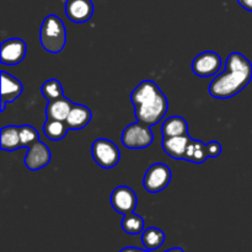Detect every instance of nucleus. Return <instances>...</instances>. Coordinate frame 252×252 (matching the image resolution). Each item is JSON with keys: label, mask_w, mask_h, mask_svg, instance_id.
Masks as SVG:
<instances>
[{"label": "nucleus", "mask_w": 252, "mask_h": 252, "mask_svg": "<svg viewBox=\"0 0 252 252\" xmlns=\"http://www.w3.org/2000/svg\"><path fill=\"white\" fill-rule=\"evenodd\" d=\"M1 108L0 111L4 112L6 103L14 102L15 100L21 96L24 91V85L20 80H17L11 74L6 73L5 70H1Z\"/></svg>", "instance_id": "12"}, {"label": "nucleus", "mask_w": 252, "mask_h": 252, "mask_svg": "<svg viewBox=\"0 0 252 252\" xmlns=\"http://www.w3.org/2000/svg\"><path fill=\"white\" fill-rule=\"evenodd\" d=\"M94 4L91 0H66L65 15L74 24L88 22L94 15Z\"/></svg>", "instance_id": "11"}, {"label": "nucleus", "mask_w": 252, "mask_h": 252, "mask_svg": "<svg viewBox=\"0 0 252 252\" xmlns=\"http://www.w3.org/2000/svg\"><path fill=\"white\" fill-rule=\"evenodd\" d=\"M130 101L134 106L137 121L150 127L158 125L169 110L166 96L153 80H143L138 84L130 94Z\"/></svg>", "instance_id": "2"}, {"label": "nucleus", "mask_w": 252, "mask_h": 252, "mask_svg": "<svg viewBox=\"0 0 252 252\" xmlns=\"http://www.w3.org/2000/svg\"><path fill=\"white\" fill-rule=\"evenodd\" d=\"M41 93L47 101H54L64 97V91L62 83L57 79H48L41 86Z\"/></svg>", "instance_id": "22"}, {"label": "nucleus", "mask_w": 252, "mask_h": 252, "mask_svg": "<svg viewBox=\"0 0 252 252\" xmlns=\"http://www.w3.org/2000/svg\"><path fill=\"white\" fill-rule=\"evenodd\" d=\"M191 142L189 134L177 135V137L162 138L161 147L170 158L175 160H185L187 147Z\"/></svg>", "instance_id": "13"}, {"label": "nucleus", "mask_w": 252, "mask_h": 252, "mask_svg": "<svg viewBox=\"0 0 252 252\" xmlns=\"http://www.w3.org/2000/svg\"><path fill=\"white\" fill-rule=\"evenodd\" d=\"M142 243L145 250L155 251L161 248L165 243V233L161 229H158L155 226L144 229L142 233Z\"/></svg>", "instance_id": "19"}, {"label": "nucleus", "mask_w": 252, "mask_h": 252, "mask_svg": "<svg viewBox=\"0 0 252 252\" xmlns=\"http://www.w3.org/2000/svg\"><path fill=\"white\" fill-rule=\"evenodd\" d=\"M111 206L117 213L130 214L134 213V209L137 207V194L130 187L128 186H118L111 193Z\"/></svg>", "instance_id": "8"}, {"label": "nucleus", "mask_w": 252, "mask_h": 252, "mask_svg": "<svg viewBox=\"0 0 252 252\" xmlns=\"http://www.w3.org/2000/svg\"><path fill=\"white\" fill-rule=\"evenodd\" d=\"M20 138H21L22 148H30L39 140V135L36 128L29 125H24L20 127Z\"/></svg>", "instance_id": "23"}, {"label": "nucleus", "mask_w": 252, "mask_h": 252, "mask_svg": "<svg viewBox=\"0 0 252 252\" xmlns=\"http://www.w3.org/2000/svg\"><path fill=\"white\" fill-rule=\"evenodd\" d=\"M144 224L143 217L130 213L123 216L121 226H122L123 231L128 235H138V234H142L144 231Z\"/></svg>", "instance_id": "21"}, {"label": "nucleus", "mask_w": 252, "mask_h": 252, "mask_svg": "<svg viewBox=\"0 0 252 252\" xmlns=\"http://www.w3.org/2000/svg\"><path fill=\"white\" fill-rule=\"evenodd\" d=\"M91 154L96 164L102 169H113L121 160V152L110 139L98 138L91 145Z\"/></svg>", "instance_id": "5"}, {"label": "nucleus", "mask_w": 252, "mask_h": 252, "mask_svg": "<svg viewBox=\"0 0 252 252\" xmlns=\"http://www.w3.org/2000/svg\"><path fill=\"white\" fill-rule=\"evenodd\" d=\"M0 148L4 152H14L22 148L20 138V127L6 126L0 130Z\"/></svg>", "instance_id": "15"}, {"label": "nucleus", "mask_w": 252, "mask_h": 252, "mask_svg": "<svg viewBox=\"0 0 252 252\" xmlns=\"http://www.w3.org/2000/svg\"><path fill=\"white\" fill-rule=\"evenodd\" d=\"M39 42L44 51L57 54L62 52L66 43L65 25L57 15L44 17L39 30Z\"/></svg>", "instance_id": "3"}, {"label": "nucleus", "mask_w": 252, "mask_h": 252, "mask_svg": "<svg viewBox=\"0 0 252 252\" xmlns=\"http://www.w3.org/2000/svg\"><path fill=\"white\" fill-rule=\"evenodd\" d=\"M162 138L189 134V123L181 116L169 117L161 126Z\"/></svg>", "instance_id": "17"}, {"label": "nucleus", "mask_w": 252, "mask_h": 252, "mask_svg": "<svg viewBox=\"0 0 252 252\" xmlns=\"http://www.w3.org/2000/svg\"><path fill=\"white\" fill-rule=\"evenodd\" d=\"M120 252H152V251L142 250V249H137V248H125V249H122Z\"/></svg>", "instance_id": "26"}, {"label": "nucleus", "mask_w": 252, "mask_h": 252, "mask_svg": "<svg viewBox=\"0 0 252 252\" xmlns=\"http://www.w3.org/2000/svg\"><path fill=\"white\" fill-rule=\"evenodd\" d=\"M69 127L66 125L65 121H58L52 120V118H47L46 122L43 125V133L49 140L53 142H59V140L64 139L68 133Z\"/></svg>", "instance_id": "18"}, {"label": "nucleus", "mask_w": 252, "mask_h": 252, "mask_svg": "<svg viewBox=\"0 0 252 252\" xmlns=\"http://www.w3.org/2000/svg\"><path fill=\"white\" fill-rule=\"evenodd\" d=\"M172 172L164 162H155L148 167L143 179V187L149 193H159L170 185Z\"/></svg>", "instance_id": "6"}, {"label": "nucleus", "mask_w": 252, "mask_h": 252, "mask_svg": "<svg viewBox=\"0 0 252 252\" xmlns=\"http://www.w3.org/2000/svg\"><path fill=\"white\" fill-rule=\"evenodd\" d=\"M91 120H93V112L90 108L81 103H74L65 122L69 129L80 130L84 129L91 122Z\"/></svg>", "instance_id": "14"}, {"label": "nucleus", "mask_w": 252, "mask_h": 252, "mask_svg": "<svg viewBox=\"0 0 252 252\" xmlns=\"http://www.w3.org/2000/svg\"><path fill=\"white\" fill-rule=\"evenodd\" d=\"M52 160V153L49 148L44 144L43 142L38 140L27 148V154L25 157V166L31 171H38V170L43 169L47 165L51 162Z\"/></svg>", "instance_id": "10"}, {"label": "nucleus", "mask_w": 252, "mask_h": 252, "mask_svg": "<svg viewBox=\"0 0 252 252\" xmlns=\"http://www.w3.org/2000/svg\"><path fill=\"white\" fill-rule=\"evenodd\" d=\"M238 2L243 9L246 10V11L252 12V0H238Z\"/></svg>", "instance_id": "25"}, {"label": "nucleus", "mask_w": 252, "mask_h": 252, "mask_svg": "<svg viewBox=\"0 0 252 252\" xmlns=\"http://www.w3.org/2000/svg\"><path fill=\"white\" fill-rule=\"evenodd\" d=\"M208 150H207V144H204L202 140L191 139L189 147H187L185 160L193 164H203L208 159Z\"/></svg>", "instance_id": "20"}, {"label": "nucleus", "mask_w": 252, "mask_h": 252, "mask_svg": "<svg viewBox=\"0 0 252 252\" xmlns=\"http://www.w3.org/2000/svg\"><path fill=\"white\" fill-rule=\"evenodd\" d=\"M252 80V64L244 54L233 52L225 62V68L209 84L212 97L226 100L238 95Z\"/></svg>", "instance_id": "1"}, {"label": "nucleus", "mask_w": 252, "mask_h": 252, "mask_svg": "<svg viewBox=\"0 0 252 252\" xmlns=\"http://www.w3.org/2000/svg\"><path fill=\"white\" fill-rule=\"evenodd\" d=\"M207 150H208V157L209 158H218L221 154V145L219 142H209L207 144Z\"/></svg>", "instance_id": "24"}, {"label": "nucleus", "mask_w": 252, "mask_h": 252, "mask_svg": "<svg viewBox=\"0 0 252 252\" xmlns=\"http://www.w3.org/2000/svg\"><path fill=\"white\" fill-rule=\"evenodd\" d=\"M165 252H185V251L182 250L181 248H174V249H170V250H167Z\"/></svg>", "instance_id": "27"}, {"label": "nucleus", "mask_w": 252, "mask_h": 252, "mask_svg": "<svg viewBox=\"0 0 252 252\" xmlns=\"http://www.w3.org/2000/svg\"><path fill=\"white\" fill-rule=\"evenodd\" d=\"M121 140L127 149H145L153 144L154 134L150 126L137 121L123 129Z\"/></svg>", "instance_id": "4"}, {"label": "nucleus", "mask_w": 252, "mask_h": 252, "mask_svg": "<svg viewBox=\"0 0 252 252\" xmlns=\"http://www.w3.org/2000/svg\"><path fill=\"white\" fill-rule=\"evenodd\" d=\"M74 103L69 98L64 97L58 98V100L49 101L46 107V116L47 118L58 121H66Z\"/></svg>", "instance_id": "16"}, {"label": "nucleus", "mask_w": 252, "mask_h": 252, "mask_svg": "<svg viewBox=\"0 0 252 252\" xmlns=\"http://www.w3.org/2000/svg\"><path fill=\"white\" fill-rule=\"evenodd\" d=\"M221 64L223 62L217 52L206 51L193 59L191 68L194 75L198 78H209L220 70Z\"/></svg>", "instance_id": "7"}, {"label": "nucleus", "mask_w": 252, "mask_h": 252, "mask_svg": "<svg viewBox=\"0 0 252 252\" xmlns=\"http://www.w3.org/2000/svg\"><path fill=\"white\" fill-rule=\"evenodd\" d=\"M27 46L24 39L10 38L1 43L0 62L4 65H17L26 57Z\"/></svg>", "instance_id": "9"}]
</instances>
